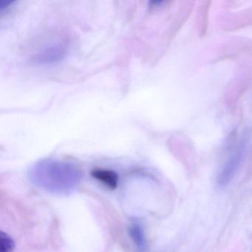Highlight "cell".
<instances>
[{"mask_svg": "<svg viewBox=\"0 0 252 252\" xmlns=\"http://www.w3.org/2000/svg\"><path fill=\"white\" fill-rule=\"evenodd\" d=\"M31 182L40 189L58 195H67L76 190L82 172L73 163L57 160H44L29 171Z\"/></svg>", "mask_w": 252, "mask_h": 252, "instance_id": "obj_1", "label": "cell"}, {"mask_svg": "<svg viewBox=\"0 0 252 252\" xmlns=\"http://www.w3.org/2000/svg\"><path fill=\"white\" fill-rule=\"evenodd\" d=\"M246 150V143L242 141L230 153L218 172L216 181L218 187L222 189L230 184L243 163Z\"/></svg>", "mask_w": 252, "mask_h": 252, "instance_id": "obj_2", "label": "cell"}, {"mask_svg": "<svg viewBox=\"0 0 252 252\" xmlns=\"http://www.w3.org/2000/svg\"><path fill=\"white\" fill-rule=\"evenodd\" d=\"M67 48L66 45L61 41L54 42L46 46L36 54L33 61L38 64H50L58 63L65 56Z\"/></svg>", "mask_w": 252, "mask_h": 252, "instance_id": "obj_3", "label": "cell"}, {"mask_svg": "<svg viewBox=\"0 0 252 252\" xmlns=\"http://www.w3.org/2000/svg\"><path fill=\"white\" fill-rule=\"evenodd\" d=\"M93 178L100 181L107 188L113 190L119 184V175L116 172L110 169H95L91 172Z\"/></svg>", "mask_w": 252, "mask_h": 252, "instance_id": "obj_4", "label": "cell"}, {"mask_svg": "<svg viewBox=\"0 0 252 252\" xmlns=\"http://www.w3.org/2000/svg\"><path fill=\"white\" fill-rule=\"evenodd\" d=\"M129 235L138 252H145L147 240L144 228L139 224L134 223L129 228Z\"/></svg>", "mask_w": 252, "mask_h": 252, "instance_id": "obj_5", "label": "cell"}, {"mask_svg": "<svg viewBox=\"0 0 252 252\" xmlns=\"http://www.w3.org/2000/svg\"><path fill=\"white\" fill-rule=\"evenodd\" d=\"M0 240H1L0 252H13L14 248H15V243H14V240H13L12 237L9 234L1 231V232H0Z\"/></svg>", "mask_w": 252, "mask_h": 252, "instance_id": "obj_6", "label": "cell"}]
</instances>
